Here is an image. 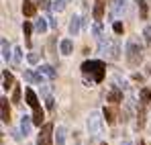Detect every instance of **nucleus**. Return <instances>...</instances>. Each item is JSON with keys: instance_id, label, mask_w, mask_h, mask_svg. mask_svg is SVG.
<instances>
[{"instance_id": "f257e3e1", "label": "nucleus", "mask_w": 151, "mask_h": 145, "mask_svg": "<svg viewBox=\"0 0 151 145\" xmlns=\"http://www.w3.org/2000/svg\"><path fill=\"white\" fill-rule=\"evenodd\" d=\"M82 72H84V76H90V82H94V84H98V82H102L104 80V63L102 61H84L82 63Z\"/></svg>"}, {"instance_id": "f03ea898", "label": "nucleus", "mask_w": 151, "mask_h": 145, "mask_svg": "<svg viewBox=\"0 0 151 145\" xmlns=\"http://www.w3.org/2000/svg\"><path fill=\"white\" fill-rule=\"evenodd\" d=\"M98 43H100L98 49H100V53L106 57V59H119V57H121V45H119L116 39L106 37V39H100Z\"/></svg>"}, {"instance_id": "7ed1b4c3", "label": "nucleus", "mask_w": 151, "mask_h": 145, "mask_svg": "<svg viewBox=\"0 0 151 145\" xmlns=\"http://www.w3.org/2000/svg\"><path fill=\"white\" fill-rule=\"evenodd\" d=\"M127 61H129V66H133V68L141 61V45H139L135 39H131V41L127 43Z\"/></svg>"}, {"instance_id": "20e7f679", "label": "nucleus", "mask_w": 151, "mask_h": 145, "mask_svg": "<svg viewBox=\"0 0 151 145\" xmlns=\"http://www.w3.org/2000/svg\"><path fill=\"white\" fill-rule=\"evenodd\" d=\"M100 115L98 113H90V117H88V133L90 135H100Z\"/></svg>"}, {"instance_id": "39448f33", "label": "nucleus", "mask_w": 151, "mask_h": 145, "mask_svg": "<svg viewBox=\"0 0 151 145\" xmlns=\"http://www.w3.org/2000/svg\"><path fill=\"white\" fill-rule=\"evenodd\" d=\"M51 133H53V125L51 123L43 125V129H41L39 137H37V143L39 145H51Z\"/></svg>"}, {"instance_id": "423d86ee", "label": "nucleus", "mask_w": 151, "mask_h": 145, "mask_svg": "<svg viewBox=\"0 0 151 145\" xmlns=\"http://www.w3.org/2000/svg\"><path fill=\"white\" fill-rule=\"evenodd\" d=\"M25 96H27V104H29L33 110H39V108H41V104H39V100H37V94H35L31 88H27Z\"/></svg>"}, {"instance_id": "0eeeda50", "label": "nucleus", "mask_w": 151, "mask_h": 145, "mask_svg": "<svg viewBox=\"0 0 151 145\" xmlns=\"http://www.w3.org/2000/svg\"><path fill=\"white\" fill-rule=\"evenodd\" d=\"M0 110H2V123H10V108H8V100L0 98Z\"/></svg>"}, {"instance_id": "6e6552de", "label": "nucleus", "mask_w": 151, "mask_h": 145, "mask_svg": "<svg viewBox=\"0 0 151 145\" xmlns=\"http://www.w3.org/2000/svg\"><path fill=\"white\" fill-rule=\"evenodd\" d=\"M25 80L27 82H33V84H43L45 82V78H43V74H33V72H25Z\"/></svg>"}, {"instance_id": "1a4fd4ad", "label": "nucleus", "mask_w": 151, "mask_h": 145, "mask_svg": "<svg viewBox=\"0 0 151 145\" xmlns=\"http://www.w3.org/2000/svg\"><path fill=\"white\" fill-rule=\"evenodd\" d=\"M104 117H106V123H116V117H119V113H116V108L114 106H106L104 108Z\"/></svg>"}, {"instance_id": "9d476101", "label": "nucleus", "mask_w": 151, "mask_h": 145, "mask_svg": "<svg viewBox=\"0 0 151 145\" xmlns=\"http://www.w3.org/2000/svg\"><path fill=\"white\" fill-rule=\"evenodd\" d=\"M23 12H25V17H35V12H37V6H35V2H31V0H25V2H23Z\"/></svg>"}, {"instance_id": "9b49d317", "label": "nucleus", "mask_w": 151, "mask_h": 145, "mask_svg": "<svg viewBox=\"0 0 151 145\" xmlns=\"http://www.w3.org/2000/svg\"><path fill=\"white\" fill-rule=\"evenodd\" d=\"M12 86H14V78H12V74L2 72V88L8 90V88H12Z\"/></svg>"}, {"instance_id": "f8f14e48", "label": "nucleus", "mask_w": 151, "mask_h": 145, "mask_svg": "<svg viewBox=\"0 0 151 145\" xmlns=\"http://www.w3.org/2000/svg\"><path fill=\"white\" fill-rule=\"evenodd\" d=\"M21 133H23V135H29V133H31V119H29V117H23V119H21Z\"/></svg>"}, {"instance_id": "ddd939ff", "label": "nucleus", "mask_w": 151, "mask_h": 145, "mask_svg": "<svg viewBox=\"0 0 151 145\" xmlns=\"http://www.w3.org/2000/svg\"><path fill=\"white\" fill-rule=\"evenodd\" d=\"M102 17H104V2H100V0H98V2H96V6H94V19L100 23Z\"/></svg>"}, {"instance_id": "4468645a", "label": "nucleus", "mask_w": 151, "mask_h": 145, "mask_svg": "<svg viewBox=\"0 0 151 145\" xmlns=\"http://www.w3.org/2000/svg\"><path fill=\"white\" fill-rule=\"evenodd\" d=\"M39 72L43 74L45 78H49V80H55V76H57V74H55V70H53L51 66H41V68H39Z\"/></svg>"}, {"instance_id": "2eb2a0df", "label": "nucleus", "mask_w": 151, "mask_h": 145, "mask_svg": "<svg viewBox=\"0 0 151 145\" xmlns=\"http://www.w3.org/2000/svg\"><path fill=\"white\" fill-rule=\"evenodd\" d=\"M108 100H110L112 104H119V102L123 100V92H121V90H110V92H108Z\"/></svg>"}, {"instance_id": "dca6fc26", "label": "nucleus", "mask_w": 151, "mask_h": 145, "mask_svg": "<svg viewBox=\"0 0 151 145\" xmlns=\"http://www.w3.org/2000/svg\"><path fill=\"white\" fill-rule=\"evenodd\" d=\"M80 21H82L80 17H74V19H72V23H70V33H72V35H78V33H80Z\"/></svg>"}, {"instance_id": "f3484780", "label": "nucleus", "mask_w": 151, "mask_h": 145, "mask_svg": "<svg viewBox=\"0 0 151 145\" xmlns=\"http://www.w3.org/2000/svg\"><path fill=\"white\" fill-rule=\"evenodd\" d=\"M72 49H74V45H72L70 39H63V41H61V53H63V55H70Z\"/></svg>"}, {"instance_id": "a211bd4d", "label": "nucleus", "mask_w": 151, "mask_h": 145, "mask_svg": "<svg viewBox=\"0 0 151 145\" xmlns=\"http://www.w3.org/2000/svg\"><path fill=\"white\" fill-rule=\"evenodd\" d=\"M55 141H57V145H63V143H65V129H63V127H59V129H57V133H55Z\"/></svg>"}, {"instance_id": "6ab92c4d", "label": "nucleus", "mask_w": 151, "mask_h": 145, "mask_svg": "<svg viewBox=\"0 0 151 145\" xmlns=\"http://www.w3.org/2000/svg\"><path fill=\"white\" fill-rule=\"evenodd\" d=\"M2 59L4 61L10 59V47H8V41L6 39H2Z\"/></svg>"}, {"instance_id": "aec40b11", "label": "nucleus", "mask_w": 151, "mask_h": 145, "mask_svg": "<svg viewBox=\"0 0 151 145\" xmlns=\"http://www.w3.org/2000/svg\"><path fill=\"white\" fill-rule=\"evenodd\" d=\"M149 102H151V90L143 88L141 90V104H149Z\"/></svg>"}, {"instance_id": "412c9836", "label": "nucleus", "mask_w": 151, "mask_h": 145, "mask_svg": "<svg viewBox=\"0 0 151 145\" xmlns=\"http://www.w3.org/2000/svg\"><path fill=\"white\" fill-rule=\"evenodd\" d=\"M51 8H53L55 12H61V10L65 8V0H53V4H51Z\"/></svg>"}, {"instance_id": "4be33fe9", "label": "nucleus", "mask_w": 151, "mask_h": 145, "mask_svg": "<svg viewBox=\"0 0 151 145\" xmlns=\"http://www.w3.org/2000/svg\"><path fill=\"white\" fill-rule=\"evenodd\" d=\"M123 6H125V0H114V2H112V17H114V14H119Z\"/></svg>"}, {"instance_id": "5701e85b", "label": "nucleus", "mask_w": 151, "mask_h": 145, "mask_svg": "<svg viewBox=\"0 0 151 145\" xmlns=\"http://www.w3.org/2000/svg\"><path fill=\"white\" fill-rule=\"evenodd\" d=\"M35 29H37L39 33H45V31H47V23H45V19H37V23H35Z\"/></svg>"}, {"instance_id": "b1692460", "label": "nucleus", "mask_w": 151, "mask_h": 145, "mask_svg": "<svg viewBox=\"0 0 151 145\" xmlns=\"http://www.w3.org/2000/svg\"><path fill=\"white\" fill-rule=\"evenodd\" d=\"M92 35H94V37H96L98 41L102 39V29H100V23H96L94 27H92Z\"/></svg>"}, {"instance_id": "393cba45", "label": "nucleus", "mask_w": 151, "mask_h": 145, "mask_svg": "<svg viewBox=\"0 0 151 145\" xmlns=\"http://www.w3.org/2000/svg\"><path fill=\"white\" fill-rule=\"evenodd\" d=\"M23 31H25L27 45H31V25H29V23H25V25H23Z\"/></svg>"}, {"instance_id": "a878e982", "label": "nucleus", "mask_w": 151, "mask_h": 145, "mask_svg": "<svg viewBox=\"0 0 151 145\" xmlns=\"http://www.w3.org/2000/svg\"><path fill=\"white\" fill-rule=\"evenodd\" d=\"M139 8H141V19H147V2L139 0Z\"/></svg>"}, {"instance_id": "bb28decb", "label": "nucleus", "mask_w": 151, "mask_h": 145, "mask_svg": "<svg viewBox=\"0 0 151 145\" xmlns=\"http://www.w3.org/2000/svg\"><path fill=\"white\" fill-rule=\"evenodd\" d=\"M12 100H14L17 104L21 102V88H19V86H14V92H12Z\"/></svg>"}, {"instance_id": "cd10ccee", "label": "nucleus", "mask_w": 151, "mask_h": 145, "mask_svg": "<svg viewBox=\"0 0 151 145\" xmlns=\"http://www.w3.org/2000/svg\"><path fill=\"white\" fill-rule=\"evenodd\" d=\"M21 59H23V49H14V61H17V63H21Z\"/></svg>"}, {"instance_id": "c85d7f7f", "label": "nucleus", "mask_w": 151, "mask_h": 145, "mask_svg": "<svg viewBox=\"0 0 151 145\" xmlns=\"http://www.w3.org/2000/svg\"><path fill=\"white\" fill-rule=\"evenodd\" d=\"M143 33H145V41L151 45V27H145V31H143Z\"/></svg>"}, {"instance_id": "c756f323", "label": "nucleus", "mask_w": 151, "mask_h": 145, "mask_svg": "<svg viewBox=\"0 0 151 145\" xmlns=\"http://www.w3.org/2000/svg\"><path fill=\"white\" fill-rule=\"evenodd\" d=\"M27 59H29L31 63H37V61H39V57H37V53H29V57H27Z\"/></svg>"}, {"instance_id": "7c9ffc66", "label": "nucleus", "mask_w": 151, "mask_h": 145, "mask_svg": "<svg viewBox=\"0 0 151 145\" xmlns=\"http://www.w3.org/2000/svg\"><path fill=\"white\" fill-rule=\"evenodd\" d=\"M143 117H145V113H143V108H141V110H139V123H137V125H139V129L143 127V121H145Z\"/></svg>"}, {"instance_id": "2f4dec72", "label": "nucleus", "mask_w": 151, "mask_h": 145, "mask_svg": "<svg viewBox=\"0 0 151 145\" xmlns=\"http://www.w3.org/2000/svg\"><path fill=\"white\" fill-rule=\"evenodd\" d=\"M112 29H114V33H123V23H114Z\"/></svg>"}, {"instance_id": "473e14b6", "label": "nucleus", "mask_w": 151, "mask_h": 145, "mask_svg": "<svg viewBox=\"0 0 151 145\" xmlns=\"http://www.w3.org/2000/svg\"><path fill=\"white\" fill-rule=\"evenodd\" d=\"M37 4H41V8H49V2L47 0H37Z\"/></svg>"}, {"instance_id": "72a5a7b5", "label": "nucleus", "mask_w": 151, "mask_h": 145, "mask_svg": "<svg viewBox=\"0 0 151 145\" xmlns=\"http://www.w3.org/2000/svg\"><path fill=\"white\" fill-rule=\"evenodd\" d=\"M45 104H47V108H53V98L47 96V98H45Z\"/></svg>"}, {"instance_id": "f704fd0d", "label": "nucleus", "mask_w": 151, "mask_h": 145, "mask_svg": "<svg viewBox=\"0 0 151 145\" xmlns=\"http://www.w3.org/2000/svg\"><path fill=\"white\" fill-rule=\"evenodd\" d=\"M125 145H131V143H125Z\"/></svg>"}, {"instance_id": "c9c22d12", "label": "nucleus", "mask_w": 151, "mask_h": 145, "mask_svg": "<svg viewBox=\"0 0 151 145\" xmlns=\"http://www.w3.org/2000/svg\"><path fill=\"white\" fill-rule=\"evenodd\" d=\"M102 145H106V143H102Z\"/></svg>"}]
</instances>
